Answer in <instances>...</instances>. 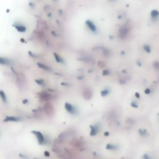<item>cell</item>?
Instances as JSON below:
<instances>
[{
	"instance_id": "cell-6",
	"label": "cell",
	"mask_w": 159,
	"mask_h": 159,
	"mask_svg": "<svg viewBox=\"0 0 159 159\" xmlns=\"http://www.w3.org/2000/svg\"><path fill=\"white\" fill-rule=\"evenodd\" d=\"M37 65L39 66V67H40L41 68H42L44 70H49V67H48L47 66L45 65L44 64H41V63H39V64H37Z\"/></svg>"
},
{
	"instance_id": "cell-8",
	"label": "cell",
	"mask_w": 159,
	"mask_h": 159,
	"mask_svg": "<svg viewBox=\"0 0 159 159\" xmlns=\"http://www.w3.org/2000/svg\"><path fill=\"white\" fill-rule=\"evenodd\" d=\"M54 56H55V58H56V60H57V62H62V59H61V58H60V57H59V56H58L57 54L55 53V54H54Z\"/></svg>"
},
{
	"instance_id": "cell-7",
	"label": "cell",
	"mask_w": 159,
	"mask_h": 159,
	"mask_svg": "<svg viewBox=\"0 0 159 159\" xmlns=\"http://www.w3.org/2000/svg\"><path fill=\"white\" fill-rule=\"evenodd\" d=\"M65 108L69 112L72 111V106H71L70 104H67H67H65Z\"/></svg>"
},
{
	"instance_id": "cell-2",
	"label": "cell",
	"mask_w": 159,
	"mask_h": 159,
	"mask_svg": "<svg viewBox=\"0 0 159 159\" xmlns=\"http://www.w3.org/2000/svg\"><path fill=\"white\" fill-rule=\"evenodd\" d=\"M21 121V118L15 116H7L4 119V122H9V121H12V122H18Z\"/></svg>"
},
{
	"instance_id": "cell-3",
	"label": "cell",
	"mask_w": 159,
	"mask_h": 159,
	"mask_svg": "<svg viewBox=\"0 0 159 159\" xmlns=\"http://www.w3.org/2000/svg\"><path fill=\"white\" fill-rule=\"evenodd\" d=\"M14 27H15V28L16 29V30H18V32H24L26 31V27L24 26H23V25L15 24Z\"/></svg>"
},
{
	"instance_id": "cell-5",
	"label": "cell",
	"mask_w": 159,
	"mask_h": 159,
	"mask_svg": "<svg viewBox=\"0 0 159 159\" xmlns=\"http://www.w3.org/2000/svg\"><path fill=\"white\" fill-rule=\"evenodd\" d=\"M0 98L3 102L4 103L7 102V97H6V93L3 90H0Z\"/></svg>"
},
{
	"instance_id": "cell-9",
	"label": "cell",
	"mask_w": 159,
	"mask_h": 159,
	"mask_svg": "<svg viewBox=\"0 0 159 159\" xmlns=\"http://www.w3.org/2000/svg\"><path fill=\"white\" fill-rule=\"evenodd\" d=\"M144 159H150V158L149 157H148L147 155H144Z\"/></svg>"
},
{
	"instance_id": "cell-10",
	"label": "cell",
	"mask_w": 159,
	"mask_h": 159,
	"mask_svg": "<svg viewBox=\"0 0 159 159\" xmlns=\"http://www.w3.org/2000/svg\"><path fill=\"white\" fill-rule=\"evenodd\" d=\"M45 155L46 156H49V152H47V151H46V152H45Z\"/></svg>"
},
{
	"instance_id": "cell-4",
	"label": "cell",
	"mask_w": 159,
	"mask_h": 159,
	"mask_svg": "<svg viewBox=\"0 0 159 159\" xmlns=\"http://www.w3.org/2000/svg\"><path fill=\"white\" fill-rule=\"evenodd\" d=\"M9 64H10V60L8 58L0 57V65H9Z\"/></svg>"
},
{
	"instance_id": "cell-1",
	"label": "cell",
	"mask_w": 159,
	"mask_h": 159,
	"mask_svg": "<svg viewBox=\"0 0 159 159\" xmlns=\"http://www.w3.org/2000/svg\"><path fill=\"white\" fill-rule=\"evenodd\" d=\"M32 132L34 134V135L36 136L38 141H39V143L40 144H42L44 142V137L43 134L41 132H39V131H32Z\"/></svg>"
}]
</instances>
